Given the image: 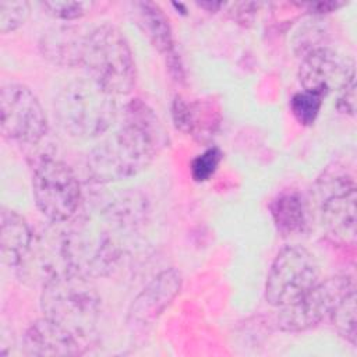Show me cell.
<instances>
[{
	"label": "cell",
	"mask_w": 357,
	"mask_h": 357,
	"mask_svg": "<svg viewBox=\"0 0 357 357\" xmlns=\"http://www.w3.org/2000/svg\"><path fill=\"white\" fill-rule=\"evenodd\" d=\"M166 142L155 112L141 99H132L126 105L121 126L88 153L86 176L96 184L135 176L152 163Z\"/></svg>",
	"instance_id": "1"
},
{
	"label": "cell",
	"mask_w": 357,
	"mask_h": 357,
	"mask_svg": "<svg viewBox=\"0 0 357 357\" xmlns=\"http://www.w3.org/2000/svg\"><path fill=\"white\" fill-rule=\"evenodd\" d=\"M128 233L99 209L77 220L61 234L66 271L91 280L109 275L123 255V236Z\"/></svg>",
	"instance_id": "2"
},
{
	"label": "cell",
	"mask_w": 357,
	"mask_h": 357,
	"mask_svg": "<svg viewBox=\"0 0 357 357\" xmlns=\"http://www.w3.org/2000/svg\"><path fill=\"white\" fill-rule=\"evenodd\" d=\"M43 317L64 326L82 342L93 332L100 315V297L91 279L61 271L42 284Z\"/></svg>",
	"instance_id": "3"
},
{
	"label": "cell",
	"mask_w": 357,
	"mask_h": 357,
	"mask_svg": "<svg viewBox=\"0 0 357 357\" xmlns=\"http://www.w3.org/2000/svg\"><path fill=\"white\" fill-rule=\"evenodd\" d=\"M60 127L79 139L98 138L117 117L114 95L89 77L77 78L60 89L53 103Z\"/></svg>",
	"instance_id": "4"
},
{
	"label": "cell",
	"mask_w": 357,
	"mask_h": 357,
	"mask_svg": "<svg viewBox=\"0 0 357 357\" xmlns=\"http://www.w3.org/2000/svg\"><path fill=\"white\" fill-rule=\"evenodd\" d=\"M82 66L88 77L112 95H126L137 82V67L126 35L112 24H102L86 35Z\"/></svg>",
	"instance_id": "5"
},
{
	"label": "cell",
	"mask_w": 357,
	"mask_h": 357,
	"mask_svg": "<svg viewBox=\"0 0 357 357\" xmlns=\"http://www.w3.org/2000/svg\"><path fill=\"white\" fill-rule=\"evenodd\" d=\"M32 194L39 212L53 223L71 220L82 195L74 170L54 158H43L36 163L32 174Z\"/></svg>",
	"instance_id": "6"
},
{
	"label": "cell",
	"mask_w": 357,
	"mask_h": 357,
	"mask_svg": "<svg viewBox=\"0 0 357 357\" xmlns=\"http://www.w3.org/2000/svg\"><path fill=\"white\" fill-rule=\"evenodd\" d=\"M319 282L314 255L300 245H286L275 257L265 283V298L273 307H286Z\"/></svg>",
	"instance_id": "7"
},
{
	"label": "cell",
	"mask_w": 357,
	"mask_h": 357,
	"mask_svg": "<svg viewBox=\"0 0 357 357\" xmlns=\"http://www.w3.org/2000/svg\"><path fill=\"white\" fill-rule=\"evenodd\" d=\"M0 126L6 138L38 144L47 132V117L36 95L22 84L10 82L0 92Z\"/></svg>",
	"instance_id": "8"
},
{
	"label": "cell",
	"mask_w": 357,
	"mask_h": 357,
	"mask_svg": "<svg viewBox=\"0 0 357 357\" xmlns=\"http://www.w3.org/2000/svg\"><path fill=\"white\" fill-rule=\"evenodd\" d=\"M354 290V282L349 275H335L314 284L297 301L282 307L276 324L280 331L300 332L318 325L331 315L337 303Z\"/></svg>",
	"instance_id": "9"
},
{
	"label": "cell",
	"mask_w": 357,
	"mask_h": 357,
	"mask_svg": "<svg viewBox=\"0 0 357 357\" xmlns=\"http://www.w3.org/2000/svg\"><path fill=\"white\" fill-rule=\"evenodd\" d=\"M321 218L326 231L340 243L356 241V184L346 174H328L318 181Z\"/></svg>",
	"instance_id": "10"
},
{
	"label": "cell",
	"mask_w": 357,
	"mask_h": 357,
	"mask_svg": "<svg viewBox=\"0 0 357 357\" xmlns=\"http://www.w3.org/2000/svg\"><path fill=\"white\" fill-rule=\"evenodd\" d=\"M351 71H354L353 64L347 66L335 50L317 46L304 54L298 68V81L303 91L318 93L325 99Z\"/></svg>",
	"instance_id": "11"
},
{
	"label": "cell",
	"mask_w": 357,
	"mask_h": 357,
	"mask_svg": "<svg viewBox=\"0 0 357 357\" xmlns=\"http://www.w3.org/2000/svg\"><path fill=\"white\" fill-rule=\"evenodd\" d=\"M181 283V273L174 268L158 273L132 300L127 312L128 325L145 326L156 321L177 297Z\"/></svg>",
	"instance_id": "12"
},
{
	"label": "cell",
	"mask_w": 357,
	"mask_h": 357,
	"mask_svg": "<svg viewBox=\"0 0 357 357\" xmlns=\"http://www.w3.org/2000/svg\"><path fill=\"white\" fill-rule=\"evenodd\" d=\"M22 344L28 356H79L84 353L81 339L46 317L26 329Z\"/></svg>",
	"instance_id": "13"
},
{
	"label": "cell",
	"mask_w": 357,
	"mask_h": 357,
	"mask_svg": "<svg viewBox=\"0 0 357 357\" xmlns=\"http://www.w3.org/2000/svg\"><path fill=\"white\" fill-rule=\"evenodd\" d=\"M88 32L74 25H57L42 33L39 49L42 56L53 64L74 67L82 64V54Z\"/></svg>",
	"instance_id": "14"
},
{
	"label": "cell",
	"mask_w": 357,
	"mask_h": 357,
	"mask_svg": "<svg viewBox=\"0 0 357 357\" xmlns=\"http://www.w3.org/2000/svg\"><path fill=\"white\" fill-rule=\"evenodd\" d=\"M33 236L28 222L18 212L1 208L0 254L3 264L10 268H18L31 248Z\"/></svg>",
	"instance_id": "15"
},
{
	"label": "cell",
	"mask_w": 357,
	"mask_h": 357,
	"mask_svg": "<svg viewBox=\"0 0 357 357\" xmlns=\"http://www.w3.org/2000/svg\"><path fill=\"white\" fill-rule=\"evenodd\" d=\"M134 6L137 10V24L155 49L169 59V67L176 68L178 73L180 68L174 64V61H177V53L174 50L172 28L166 14L158 4L151 1H138Z\"/></svg>",
	"instance_id": "16"
},
{
	"label": "cell",
	"mask_w": 357,
	"mask_h": 357,
	"mask_svg": "<svg viewBox=\"0 0 357 357\" xmlns=\"http://www.w3.org/2000/svg\"><path fill=\"white\" fill-rule=\"evenodd\" d=\"M269 208L275 227L283 237L298 236L307 230L308 206L298 192L278 195Z\"/></svg>",
	"instance_id": "17"
},
{
	"label": "cell",
	"mask_w": 357,
	"mask_h": 357,
	"mask_svg": "<svg viewBox=\"0 0 357 357\" xmlns=\"http://www.w3.org/2000/svg\"><path fill=\"white\" fill-rule=\"evenodd\" d=\"M331 321L337 333L356 344L357 325H356V290L346 294L331 312Z\"/></svg>",
	"instance_id": "18"
},
{
	"label": "cell",
	"mask_w": 357,
	"mask_h": 357,
	"mask_svg": "<svg viewBox=\"0 0 357 357\" xmlns=\"http://www.w3.org/2000/svg\"><path fill=\"white\" fill-rule=\"evenodd\" d=\"M324 98L318 93L300 91L293 95L290 100V110L294 119L303 126H311L315 123L321 107H322Z\"/></svg>",
	"instance_id": "19"
},
{
	"label": "cell",
	"mask_w": 357,
	"mask_h": 357,
	"mask_svg": "<svg viewBox=\"0 0 357 357\" xmlns=\"http://www.w3.org/2000/svg\"><path fill=\"white\" fill-rule=\"evenodd\" d=\"M31 6L25 0L0 1V32L8 33L24 25L29 17Z\"/></svg>",
	"instance_id": "20"
},
{
	"label": "cell",
	"mask_w": 357,
	"mask_h": 357,
	"mask_svg": "<svg viewBox=\"0 0 357 357\" xmlns=\"http://www.w3.org/2000/svg\"><path fill=\"white\" fill-rule=\"evenodd\" d=\"M222 160V151L218 146H211L197 155L191 162V176L195 181L209 180L218 170Z\"/></svg>",
	"instance_id": "21"
},
{
	"label": "cell",
	"mask_w": 357,
	"mask_h": 357,
	"mask_svg": "<svg viewBox=\"0 0 357 357\" xmlns=\"http://www.w3.org/2000/svg\"><path fill=\"white\" fill-rule=\"evenodd\" d=\"M42 8L46 14L59 18V20H77L85 15L91 7L92 3L88 1H43L40 3Z\"/></svg>",
	"instance_id": "22"
},
{
	"label": "cell",
	"mask_w": 357,
	"mask_h": 357,
	"mask_svg": "<svg viewBox=\"0 0 357 357\" xmlns=\"http://www.w3.org/2000/svg\"><path fill=\"white\" fill-rule=\"evenodd\" d=\"M336 109L340 113L354 116L356 113V74L351 71L337 88Z\"/></svg>",
	"instance_id": "23"
},
{
	"label": "cell",
	"mask_w": 357,
	"mask_h": 357,
	"mask_svg": "<svg viewBox=\"0 0 357 357\" xmlns=\"http://www.w3.org/2000/svg\"><path fill=\"white\" fill-rule=\"evenodd\" d=\"M172 114H173V120H174L177 128H180L181 131H185V132L192 131V128L195 126L194 112H192L190 103H187L181 96H176L173 106H172Z\"/></svg>",
	"instance_id": "24"
},
{
	"label": "cell",
	"mask_w": 357,
	"mask_h": 357,
	"mask_svg": "<svg viewBox=\"0 0 357 357\" xmlns=\"http://www.w3.org/2000/svg\"><path fill=\"white\" fill-rule=\"evenodd\" d=\"M258 6V3H231L229 4L230 10L227 13L234 21L245 25L247 22H251L254 20Z\"/></svg>",
	"instance_id": "25"
},
{
	"label": "cell",
	"mask_w": 357,
	"mask_h": 357,
	"mask_svg": "<svg viewBox=\"0 0 357 357\" xmlns=\"http://www.w3.org/2000/svg\"><path fill=\"white\" fill-rule=\"evenodd\" d=\"M344 3L342 1H318V3H310L307 4V7L310 10H312L314 13H318V14H324V13H331V11H335L340 7H343Z\"/></svg>",
	"instance_id": "26"
},
{
	"label": "cell",
	"mask_w": 357,
	"mask_h": 357,
	"mask_svg": "<svg viewBox=\"0 0 357 357\" xmlns=\"http://www.w3.org/2000/svg\"><path fill=\"white\" fill-rule=\"evenodd\" d=\"M225 3H213V1H205V3H198L199 7L208 8L209 11H218L220 7H223Z\"/></svg>",
	"instance_id": "27"
}]
</instances>
